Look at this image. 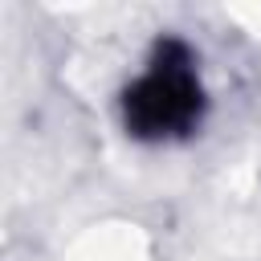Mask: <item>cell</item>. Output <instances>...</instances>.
<instances>
[{
	"label": "cell",
	"mask_w": 261,
	"mask_h": 261,
	"mask_svg": "<svg viewBox=\"0 0 261 261\" xmlns=\"http://www.w3.org/2000/svg\"><path fill=\"white\" fill-rule=\"evenodd\" d=\"M204 114V90L196 61L184 41L167 37L155 45L151 65L126 86L122 118L135 139H175L188 135Z\"/></svg>",
	"instance_id": "obj_1"
}]
</instances>
